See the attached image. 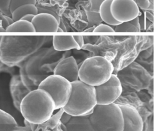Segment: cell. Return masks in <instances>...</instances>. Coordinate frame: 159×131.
Wrapping results in <instances>:
<instances>
[{"label":"cell","instance_id":"6da1fadb","mask_svg":"<svg viewBox=\"0 0 159 131\" xmlns=\"http://www.w3.org/2000/svg\"><path fill=\"white\" fill-rule=\"evenodd\" d=\"M55 110L51 96L42 89L29 92L20 102V111L28 123L41 125L51 119Z\"/></svg>","mask_w":159,"mask_h":131},{"label":"cell","instance_id":"7a4b0ae2","mask_svg":"<svg viewBox=\"0 0 159 131\" xmlns=\"http://www.w3.org/2000/svg\"><path fill=\"white\" fill-rule=\"evenodd\" d=\"M71 84L70 98L62 110L71 116H89L97 104L95 88L80 80L72 82Z\"/></svg>","mask_w":159,"mask_h":131},{"label":"cell","instance_id":"3957f363","mask_svg":"<svg viewBox=\"0 0 159 131\" xmlns=\"http://www.w3.org/2000/svg\"><path fill=\"white\" fill-rule=\"evenodd\" d=\"M114 71L110 60L100 56L86 59L79 67V80L92 86H97L109 79Z\"/></svg>","mask_w":159,"mask_h":131},{"label":"cell","instance_id":"277c9868","mask_svg":"<svg viewBox=\"0 0 159 131\" xmlns=\"http://www.w3.org/2000/svg\"><path fill=\"white\" fill-rule=\"evenodd\" d=\"M89 120L94 131H123V118L119 104H97Z\"/></svg>","mask_w":159,"mask_h":131},{"label":"cell","instance_id":"5b68a950","mask_svg":"<svg viewBox=\"0 0 159 131\" xmlns=\"http://www.w3.org/2000/svg\"><path fill=\"white\" fill-rule=\"evenodd\" d=\"M38 88L46 91L52 98L55 110L62 109L69 101L72 91L70 81L58 75H51L43 79Z\"/></svg>","mask_w":159,"mask_h":131},{"label":"cell","instance_id":"8992f818","mask_svg":"<svg viewBox=\"0 0 159 131\" xmlns=\"http://www.w3.org/2000/svg\"><path fill=\"white\" fill-rule=\"evenodd\" d=\"M97 104L107 105L115 103L122 93L123 88L120 79L115 74H112L106 83L95 86Z\"/></svg>","mask_w":159,"mask_h":131},{"label":"cell","instance_id":"52a82bcc","mask_svg":"<svg viewBox=\"0 0 159 131\" xmlns=\"http://www.w3.org/2000/svg\"><path fill=\"white\" fill-rule=\"evenodd\" d=\"M111 12L113 18L120 23L130 21L141 15L134 0H112Z\"/></svg>","mask_w":159,"mask_h":131},{"label":"cell","instance_id":"ba28073f","mask_svg":"<svg viewBox=\"0 0 159 131\" xmlns=\"http://www.w3.org/2000/svg\"><path fill=\"white\" fill-rule=\"evenodd\" d=\"M123 114V131H143V120L139 111L129 105L119 104Z\"/></svg>","mask_w":159,"mask_h":131},{"label":"cell","instance_id":"9c48e42d","mask_svg":"<svg viewBox=\"0 0 159 131\" xmlns=\"http://www.w3.org/2000/svg\"><path fill=\"white\" fill-rule=\"evenodd\" d=\"M79 66L73 56L66 58L56 65L54 74L65 78L70 83L79 80Z\"/></svg>","mask_w":159,"mask_h":131},{"label":"cell","instance_id":"30bf717a","mask_svg":"<svg viewBox=\"0 0 159 131\" xmlns=\"http://www.w3.org/2000/svg\"><path fill=\"white\" fill-rule=\"evenodd\" d=\"M37 32H56L59 22L53 15L48 13L37 14L31 20Z\"/></svg>","mask_w":159,"mask_h":131},{"label":"cell","instance_id":"8fae6325","mask_svg":"<svg viewBox=\"0 0 159 131\" xmlns=\"http://www.w3.org/2000/svg\"><path fill=\"white\" fill-rule=\"evenodd\" d=\"M65 131H94L87 116H72L65 124Z\"/></svg>","mask_w":159,"mask_h":131},{"label":"cell","instance_id":"7c38bea8","mask_svg":"<svg viewBox=\"0 0 159 131\" xmlns=\"http://www.w3.org/2000/svg\"><path fill=\"white\" fill-rule=\"evenodd\" d=\"M89 4L85 7V12L88 24L91 26L98 25L102 23L99 14L102 3L104 0H88Z\"/></svg>","mask_w":159,"mask_h":131},{"label":"cell","instance_id":"4fadbf2b","mask_svg":"<svg viewBox=\"0 0 159 131\" xmlns=\"http://www.w3.org/2000/svg\"><path fill=\"white\" fill-rule=\"evenodd\" d=\"M53 47L55 50L58 51H69L73 49H79V45L75 42L74 36H58L53 37Z\"/></svg>","mask_w":159,"mask_h":131},{"label":"cell","instance_id":"5bb4252c","mask_svg":"<svg viewBox=\"0 0 159 131\" xmlns=\"http://www.w3.org/2000/svg\"><path fill=\"white\" fill-rule=\"evenodd\" d=\"M112 0H104L102 3L100 10L99 14L102 22L111 26H116L121 23L115 20L113 18L111 12V4Z\"/></svg>","mask_w":159,"mask_h":131},{"label":"cell","instance_id":"9a60e30c","mask_svg":"<svg viewBox=\"0 0 159 131\" xmlns=\"http://www.w3.org/2000/svg\"><path fill=\"white\" fill-rule=\"evenodd\" d=\"M18 125L10 114L0 110V131H17Z\"/></svg>","mask_w":159,"mask_h":131},{"label":"cell","instance_id":"2e32d148","mask_svg":"<svg viewBox=\"0 0 159 131\" xmlns=\"http://www.w3.org/2000/svg\"><path fill=\"white\" fill-rule=\"evenodd\" d=\"M39 12L38 8L35 5L33 4H26L19 7L16 10L13 11L11 14L12 16V20L14 22L20 20L22 17L27 14L37 15Z\"/></svg>","mask_w":159,"mask_h":131},{"label":"cell","instance_id":"e0dca14e","mask_svg":"<svg viewBox=\"0 0 159 131\" xmlns=\"http://www.w3.org/2000/svg\"><path fill=\"white\" fill-rule=\"evenodd\" d=\"M5 30L7 32H35V28L31 22L22 19L14 22Z\"/></svg>","mask_w":159,"mask_h":131},{"label":"cell","instance_id":"ac0fdd59","mask_svg":"<svg viewBox=\"0 0 159 131\" xmlns=\"http://www.w3.org/2000/svg\"><path fill=\"white\" fill-rule=\"evenodd\" d=\"M115 32H126V31H132V32H139L140 31L136 28L130 21L123 22L120 24L115 26L114 29Z\"/></svg>","mask_w":159,"mask_h":131},{"label":"cell","instance_id":"d6986e66","mask_svg":"<svg viewBox=\"0 0 159 131\" xmlns=\"http://www.w3.org/2000/svg\"><path fill=\"white\" fill-rule=\"evenodd\" d=\"M37 0H11L10 5V12L12 14L13 11L19 7L26 4H36Z\"/></svg>","mask_w":159,"mask_h":131},{"label":"cell","instance_id":"ffe728a7","mask_svg":"<svg viewBox=\"0 0 159 131\" xmlns=\"http://www.w3.org/2000/svg\"><path fill=\"white\" fill-rule=\"evenodd\" d=\"M11 0H0V10L5 14H11L10 12V5Z\"/></svg>","mask_w":159,"mask_h":131},{"label":"cell","instance_id":"44dd1931","mask_svg":"<svg viewBox=\"0 0 159 131\" xmlns=\"http://www.w3.org/2000/svg\"><path fill=\"white\" fill-rule=\"evenodd\" d=\"M93 32H115V30L109 25L100 24L93 30Z\"/></svg>","mask_w":159,"mask_h":131},{"label":"cell","instance_id":"7402d4cb","mask_svg":"<svg viewBox=\"0 0 159 131\" xmlns=\"http://www.w3.org/2000/svg\"><path fill=\"white\" fill-rule=\"evenodd\" d=\"M135 2L142 10H147L150 7V0H135Z\"/></svg>","mask_w":159,"mask_h":131},{"label":"cell","instance_id":"603a6c76","mask_svg":"<svg viewBox=\"0 0 159 131\" xmlns=\"http://www.w3.org/2000/svg\"><path fill=\"white\" fill-rule=\"evenodd\" d=\"M74 38L79 45V47L81 48L84 46V38L83 36H74Z\"/></svg>","mask_w":159,"mask_h":131},{"label":"cell","instance_id":"cb8c5ba5","mask_svg":"<svg viewBox=\"0 0 159 131\" xmlns=\"http://www.w3.org/2000/svg\"><path fill=\"white\" fill-rule=\"evenodd\" d=\"M131 23L137 28L139 31L141 29V26H140V23H139V17H135V19L130 20Z\"/></svg>","mask_w":159,"mask_h":131},{"label":"cell","instance_id":"d4e9b609","mask_svg":"<svg viewBox=\"0 0 159 131\" xmlns=\"http://www.w3.org/2000/svg\"><path fill=\"white\" fill-rule=\"evenodd\" d=\"M34 16H35V15H33V14H27V15H26V16L22 17L20 19H22V20H25L31 22V20H32L33 18L34 17Z\"/></svg>","mask_w":159,"mask_h":131},{"label":"cell","instance_id":"484cf974","mask_svg":"<svg viewBox=\"0 0 159 131\" xmlns=\"http://www.w3.org/2000/svg\"><path fill=\"white\" fill-rule=\"evenodd\" d=\"M68 0H50V2L52 4H58L60 5H62L65 3H66Z\"/></svg>","mask_w":159,"mask_h":131},{"label":"cell","instance_id":"4316f807","mask_svg":"<svg viewBox=\"0 0 159 131\" xmlns=\"http://www.w3.org/2000/svg\"><path fill=\"white\" fill-rule=\"evenodd\" d=\"M5 31H6L5 29L3 28L2 27V26H0V32H5Z\"/></svg>","mask_w":159,"mask_h":131},{"label":"cell","instance_id":"83f0119b","mask_svg":"<svg viewBox=\"0 0 159 131\" xmlns=\"http://www.w3.org/2000/svg\"><path fill=\"white\" fill-rule=\"evenodd\" d=\"M63 30L61 28H60V27H58V28L57 29V31H56V32H63Z\"/></svg>","mask_w":159,"mask_h":131},{"label":"cell","instance_id":"f1b7e54d","mask_svg":"<svg viewBox=\"0 0 159 131\" xmlns=\"http://www.w3.org/2000/svg\"><path fill=\"white\" fill-rule=\"evenodd\" d=\"M45 131H51V130H45Z\"/></svg>","mask_w":159,"mask_h":131},{"label":"cell","instance_id":"f546056e","mask_svg":"<svg viewBox=\"0 0 159 131\" xmlns=\"http://www.w3.org/2000/svg\"><path fill=\"white\" fill-rule=\"evenodd\" d=\"M134 1H135V0H134Z\"/></svg>","mask_w":159,"mask_h":131}]
</instances>
